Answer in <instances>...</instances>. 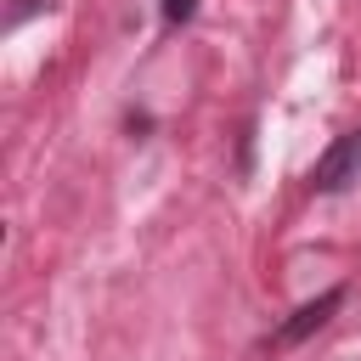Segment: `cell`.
<instances>
[{"label": "cell", "mask_w": 361, "mask_h": 361, "mask_svg": "<svg viewBox=\"0 0 361 361\" xmlns=\"http://www.w3.org/2000/svg\"><path fill=\"white\" fill-rule=\"evenodd\" d=\"M310 180H316V192H344V186H355V180H361V130L338 135V141L316 158Z\"/></svg>", "instance_id": "cell-1"}, {"label": "cell", "mask_w": 361, "mask_h": 361, "mask_svg": "<svg viewBox=\"0 0 361 361\" xmlns=\"http://www.w3.org/2000/svg\"><path fill=\"white\" fill-rule=\"evenodd\" d=\"M338 305H344V288H327L322 299L299 305V310H293V322H282V327L271 333V350H288V344H299V338H305V333H316V327H322V322H327Z\"/></svg>", "instance_id": "cell-2"}, {"label": "cell", "mask_w": 361, "mask_h": 361, "mask_svg": "<svg viewBox=\"0 0 361 361\" xmlns=\"http://www.w3.org/2000/svg\"><path fill=\"white\" fill-rule=\"evenodd\" d=\"M192 11H197V0H164V23H169V28H175V23H186Z\"/></svg>", "instance_id": "cell-3"}, {"label": "cell", "mask_w": 361, "mask_h": 361, "mask_svg": "<svg viewBox=\"0 0 361 361\" xmlns=\"http://www.w3.org/2000/svg\"><path fill=\"white\" fill-rule=\"evenodd\" d=\"M39 6H45V0H11V11H6V23H23V17H28V11H39Z\"/></svg>", "instance_id": "cell-4"}]
</instances>
